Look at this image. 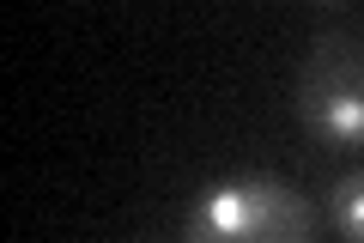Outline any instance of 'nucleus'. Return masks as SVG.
<instances>
[{"mask_svg": "<svg viewBox=\"0 0 364 243\" xmlns=\"http://www.w3.org/2000/svg\"><path fill=\"white\" fill-rule=\"evenodd\" d=\"M328 225L346 243H364V170H346V177L328 189Z\"/></svg>", "mask_w": 364, "mask_h": 243, "instance_id": "nucleus-3", "label": "nucleus"}, {"mask_svg": "<svg viewBox=\"0 0 364 243\" xmlns=\"http://www.w3.org/2000/svg\"><path fill=\"white\" fill-rule=\"evenodd\" d=\"M316 213L279 177H231L195 195L182 243H310Z\"/></svg>", "mask_w": 364, "mask_h": 243, "instance_id": "nucleus-1", "label": "nucleus"}, {"mask_svg": "<svg viewBox=\"0 0 364 243\" xmlns=\"http://www.w3.org/2000/svg\"><path fill=\"white\" fill-rule=\"evenodd\" d=\"M298 122L322 146H364V25H328L298 67Z\"/></svg>", "mask_w": 364, "mask_h": 243, "instance_id": "nucleus-2", "label": "nucleus"}]
</instances>
